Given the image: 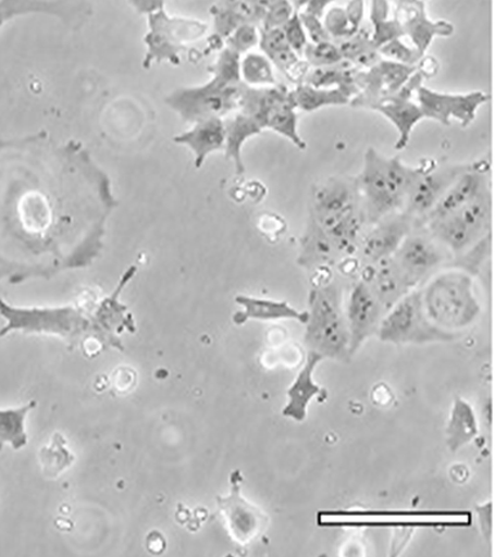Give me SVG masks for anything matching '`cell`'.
I'll return each mask as SVG.
<instances>
[{
	"label": "cell",
	"mask_w": 495,
	"mask_h": 557,
	"mask_svg": "<svg viewBox=\"0 0 495 557\" xmlns=\"http://www.w3.org/2000/svg\"><path fill=\"white\" fill-rule=\"evenodd\" d=\"M116 207L109 174L82 143L45 131L0 139V282L89 268Z\"/></svg>",
	"instance_id": "1"
},
{
	"label": "cell",
	"mask_w": 495,
	"mask_h": 557,
	"mask_svg": "<svg viewBox=\"0 0 495 557\" xmlns=\"http://www.w3.org/2000/svg\"><path fill=\"white\" fill-rule=\"evenodd\" d=\"M137 273L131 267L123 274L120 284L109 297L101 301L86 299L85 302L64 306V308H16L0 298V317L5 325L0 337L21 332L27 334H55L65 339L70 348L82 346L88 341H97L102 350L124 351L121 334L135 333V318L127 306L121 302V294Z\"/></svg>",
	"instance_id": "2"
},
{
	"label": "cell",
	"mask_w": 495,
	"mask_h": 557,
	"mask_svg": "<svg viewBox=\"0 0 495 557\" xmlns=\"http://www.w3.org/2000/svg\"><path fill=\"white\" fill-rule=\"evenodd\" d=\"M434 164V160H424L420 165L411 166L400 158H387L369 148L357 177L368 226L388 214L403 211L414 180Z\"/></svg>",
	"instance_id": "3"
},
{
	"label": "cell",
	"mask_w": 495,
	"mask_h": 557,
	"mask_svg": "<svg viewBox=\"0 0 495 557\" xmlns=\"http://www.w3.org/2000/svg\"><path fill=\"white\" fill-rule=\"evenodd\" d=\"M242 55L223 48L209 67L212 79L205 86L180 88L165 97V103L177 111L186 123L197 124L212 117L226 116L238 110L243 81Z\"/></svg>",
	"instance_id": "4"
},
{
	"label": "cell",
	"mask_w": 495,
	"mask_h": 557,
	"mask_svg": "<svg viewBox=\"0 0 495 557\" xmlns=\"http://www.w3.org/2000/svg\"><path fill=\"white\" fill-rule=\"evenodd\" d=\"M421 297L430 322L446 332L458 334L470 329L481 313L473 276L461 269H446L430 278L421 288Z\"/></svg>",
	"instance_id": "5"
},
{
	"label": "cell",
	"mask_w": 495,
	"mask_h": 557,
	"mask_svg": "<svg viewBox=\"0 0 495 557\" xmlns=\"http://www.w3.org/2000/svg\"><path fill=\"white\" fill-rule=\"evenodd\" d=\"M308 313L305 345L309 351H315L324 359H350V334L345 317L344 292L338 282H327L311 289Z\"/></svg>",
	"instance_id": "6"
},
{
	"label": "cell",
	"mask_w": 495,
	"mask_h": 557,
	"mask_svg": "<svg viewBox=\"0 0 495 557\" xmlns=\"http://www.w3.org/2000/svg\"><path fill=\"white\" fill-rule=\"evenodd\" d=\"M138 12L146 13L150 32L146 34L145 45L148 53L144 59V67L162 64L180 65V53L187 51L188 46L205 37L208 25L199 20L171 17L164 10V2H132Z\"/></svg>",
	"instance_id": "7"
},
{
	"label": "cell",
	"mask_w": 495,
	"mask_h": 557,
	"mask_svg": "<svg viewBox=\"0 0 495 557\" xmlns=\"http://www.w3.org/2000/svg\"><path fill=\"white\" fill-rule=\"evenodd\" d=\"M492 193L486 189L469 205L422 228L434 236L455 260L492 238Z\"/></svg>",
	"instance_id": "8"
},
{
	"label": "cell",
	"mask_w": 495,
	"mask_h": 557,
	"mask_svg": "<svg viewBox=\"0 0 495 557\" xmlns=\"http://www.w3.org/2000/svg\"><path fill=\"white\" fill-rule=\"evenodd\" d=\"M239 113L255 121L262 131L276 132L296 146L299 150L308 148L299 135L298 110L292 99V90L287 86L253 88L243 85Z\"/></svg>",
	"instance_id": "9"
},
{
	"label": "cell",
	"mask_w": 495,
	"mask_h": 557,
	"mask_svg": "<svg viewBox=\"0 0 495 557\" xmlns=\"http://www.w3.org/2000/svg\"><path fill=\"white\" fill-rule=\"evenodd\" d=\"M376 336L385 344L428 345L450 343L459 334L438 329L423 310L421 288H416L383 317Z\"/></svg>",
	"instance_id": "10"
},
{
	"label": "cell",
	"mask_w": 495,
	"mask_h": 557,
	"mask_svg": "<svg viewBox=\"0 0 495 557\" xmlns=\"http://www.w3.org/2000/svg\"><path fill=\"white\" fill-rule=\"evenodd\" d=\"M362 212L357 177H331L313 187L310 219L331 232L334 227Z\"/></svg>",
	"instance_id": "11"
},
{
	"label": "cell",
	"mask_w": 495,
	"mask_h": 557,
	"mask_svg": "<svg viewBox=\"0 0 495 557\" xmlns=\"http://www.w3.org/2000/svg\"><path fill=\"white\" fill-rule=\"evenodd\" d=\"M393 259L410 284L418 288L436 269L449 262L451 256L426 230L414 227Z\"/></svg>",
	"instance_id": "12"
},
{
	"label": "cell",
	"mask_w": 495,
	"mask_h": 557,
	"mask_svg": "<svg viewBox=\"0 0 495 557\" xmlns=\"http://www.w3.org/2000/svg\"><path fill=\"white\" fill-rule=\"evenodd\" d=\"M417 103L424 120H432L443 125L457 121L463 128L477 120L478 111L490 101V95L483 90L469 94H446L421 86L417 89Z\"/></svg>",
	"instance_id": "13"
},
{
	"label": "cell",
	"mask_w": 495,
	"mask_h": 557,
	"mask_svg": "<svg viewBox=\"0 0 495 557\" xmlns=\"http://www.w3.org/2000/svg\"><path fill=\"white\" fill-rule=\"evenodd\" d=\"M469 166L470 164L441 166L435 163L414 180L403 208V212L414 220V226L426 218Z\"/></svg>",
	"instance_id": "14"
},
{
	"label": "cell",
	"mask_w": 495,
	"mask_h": 557,
	"mask_svg": "<svg viewBox=\"0 0 495 557\" xmlns=\"http://www.w3.org/2000/svg\"><path fill=\"white\" fill-rule=\"evenodd\" d=\"M416 72V67L396 64L382 59L368 70H359L357 75L358 96L350 101L352 108L368 109L372 103L388 99L399 92Z\"/></svg>",
	"instance_id": "15"
},
{
	"label": "cell",
	"mask_w": 495,
	"mask_h": 557,
	"mask_svg": "<svg viewBox=\"0 0 495 557\" xmlns=\"http://www.w3.org/2000/svg\"><path fill=\"white\" fill-rule=\"evenodd\" d=\"M242 476L236 471L232 476V490L227 497H219L218 504L225 518L230 535L242 545L260 537L268 525V518L260 508L242 496Z\"/></svg>",
	"instance_id": "16"
},
{
	"label": "cell",
	"mask_w": 495,
	"mask_h": 557,
	"mask_svg": "<svg viewBox=\"0 0 495 557\" xmlns=\"http://www.w3.org/2000/svg\"><path fill=\"white\" fill-rule=\"evenodd\" d=\"M413 228L414 220L403 211L376 221L362 235L358 250L361 262L372 264L389 259Z\"/></svg>",
	"instance_id": "17"
},
{
	"label": "cell",
	"mask_w": 495,
	"mask_h": 557,
	"mask_svg": "<svg viewBox=\"0 0 495 557\" xmlns=\"http://www.w3.org/2000/svg\"><path fill=\"white\" fill-rule=\"evenodd\" d=\"M385 313L386 310L364 282L359 281L354 285L345 306L351 355L357 352L367 339L376 336Z\"/></svg>",
	"instance_id": "18"
},
{
	"label": "cell",
	"mask_w": 495,
	"mask_h": 557,
	"mask_svg": "<svg viewBox=\"0 0 495 557\" xmlns=\"http://www.w3.org/2000/svg\"><path fill=\"white\" fill-rule=\"evenodd\" d=\"M394 7V18L399 24L404 37L410 40L421 55L426 54L435 38H449L455 34V26L448 21H432L428 15L426 3L420 0H403Z\"/></svg>",
	"instance_id": "19"
},
{
	"label": "cell",
	"mask_w": 495,
	"mask_h": 557,
	"mask_svg": "<svg viewBox=\"0 0 495 557\" xmlns=\"http://www.w3.org/2000/svg\"><path fill=\"white\" fill-rule=\"evenodd\" d=\"M486 189H490L487 184V165L485 163L470 164L461 176L456 180V183L450 186V189L445 193L444 197L438 201L434 209L414 227H422L432 222L441 221L457 209L469 205L470 201L479 197V195Z\"/></svg>",
	"instance_id": "20"
},
{
	"label": "cell",
	"mask_w": 495,
	"mask_h": 557,
	"mask_svg": "<svg viewBox=\"0 0 495 557\" xmlns=\"http://www.w3.org/2000/svg\"><path fill=\"white\" fill-rule=\"evenodd\" d=\"M92 13V5L86 2H20V0H3L0 2V29L12 20L29 15H50L64 21L76 29Z\"/></svg>",
	"instance_id": "21"
},
{
	"label": "cell",
	"mask_w": 495,
	"mask_h": 557,
	"mask_svg": "<svg viewBox=\"0 0 495 557\" xmlns=\"http://www.w3.org/2000/svg\"><path fill=\"white\" fill-rule=\"evenodd\" d=\"M361 281L371 288L386 312L409 292L416 289L403 274L401 269L397 267L393 257L372 264H364Z\"/></svg>",
	"instance_id": "22"
},
{
	"label": "cell",
	"mask_w": 495,
	"mask_h": 557,
	"mask_svg": "<svg viewBox=\"0 0 495 557\" xmlns=\"http://www.w3.org/2000/svg\"><path fill=\"white\" fill-rule=\"evenodd\" d=\"M269 2H220L211 7L214 33L209 39L211 48L220 47L243 25L262 23Z\"/></svg>",
	"instance_id": "23"
},
{
	"label": "cell",
	"mask_w": 495,
	"mask_h": 557,
	"mask_svg": "<svg viewBox=\"0 0 495 557\" xmlns=\"http://www.w3.org/2000/svg\"><path fill=\"white\" fill-rule=\"evenodd\" d=\"M323 360L322 355L315 351L308 352L301 371L298 372L296 380L288 388L287 404L282 410L285 418H290L299 423L304 422L308 418L312 399L322 398V395L326 394L325 389L313 380L315 369Z\"/></svg>",
	"instance_id": "24"
},
{
	"label": "cell",
	"mask_w": 495,
	"mask_h": 557,
	"mask_svg": "<svg viewBox=\"0 0 495 557\" xmlns=\"http://www.w3.org/2000/svg\"><path fill=\"white\" fill-rule=\"evenodd\" d=\"M235 302L242 306L233 320L235 324L243 325L249 320L258 322H277V320H296L301 324L308 323V311H299L287 301L276 299L258 298L252 296H238Z\"/></svg>",
	"instance_id": "25"
},
{
	"label": "cell",
	"mask_w": 495,
	"mask_h": 557,
	"mask_svg": "<svg viewBox=\"0 0 495 557\" xmlns=\"http://www.w3.org/2000/svg\"><path fill=\"white\" fill-rule=\"evenodd\" d=\"M368 109L379 111L380 114L395 125L397 134H399L395 144L396 150L407 148L416 125L424 120L417 102L397 94L388 97V99L372 103Z\"/></svg>",
	"instance_id": "26"
},
{
	"label": "cell",
	"mask_w": 495,
	"mask_h": 557,
	"mask_svg": "<svg viewBox=\"0 0 495 557\" xmlns=\"http://www.w3.org/2000/svg\"><path fill=\"white\" fill-rule=\"evenodd\" d=\"M173 141L190 148L195 156V166L200 169L212 152L225 150V121L221 117H212V120L197 123L190 131L174 137Z\"/></svg>",
	"instance_id": "27"
},
{
	"label": "cell",
	"mask_w": 495,
	"mask_h": 557,
	"mask_svg": "<svg viewBox=\"0 0 495 557\" xmlns=\"http://www.w3.org/2000/svg\"><path fill=\"white\" fill-rule=\"evenodd\" d=\"M342 260L333 242L315 221L309 219L308 227L301 240L298 263L308 270H322L333 267Z\"/></svg>",
	"instance_id": "28"
},
{
	"label": "cell",
	"mask_w": 495,
	"mask_h": 557,
	"mask_svg": "<svg viewBox=\"0 0 495 557\" xmlns=\"http://www.w3.org/2000/svg\"><path fill=\"white\" fill-rule=\"evenodd\" d=\"M446 444L451 453L463 448L479 434V424L475 410L471 404L462 398L453 403L448 424L445 429Z\"/></svg>",
	"instance_id": "29"
},
{
	"label": "cell",
	"mask_w": 495,
	"mask_h": 557,
	"mask_svg": "<svg viewBox=\"0 0 495 557\" xmlns=\"http://www.w3.org/2000/svg\"><path fill=\"white\" fill-rule=\"evenodd\" d=\"M225 131L226 159L234 162L235 172L240 176V174L246 172L242 158L243 146L246 145L249 138L261 135L263 131L260 128V125L250 120L249 116L239 113V111H236L232 120L225 121Z\"/></svg>",
	"instance_id": "30"
},
{
	"label": "cell",
	"mask_w": 495,
	"mask_h": 557,
	"mask_svg": "<svg viewBox=\"0 0 495 557\" xmlns=\"http://www.w3.org/2000/svg\"><path fill=\"white\" fill-rule=\"evenodd\" d=\"M342 60L359 70L373 67L382 60L379 48L373 45L371 30L361 29L350 38L338 41Z\"/></svg>",
	"instance_id": "31"
},
{
	"label": "cell",
	"mask_w": 495,
	"mask_h": 557,
	"mask_svg": "<svg viewBox=\"0 0 495 557\" xmlns=\"http://www.w3.org/2000/svg\"><path fill=\"white\" fill-rule=\"evenodd\" d=\"M292 99L298 111L313 113L327 107H344L350 103V97L338 88H317L309 85H299L292 89Z\"/></svg>",
	"instance_id": "32"
},
{
	"label": "cell",
	"mask_w": 495,
	"mask_h": 557,
	"mask_svg": "<svg viewBox=\"0 0 495 557\" xmlns=\"http://www.w3.org/2000/svg\"><path fill=\"white\" fill-rule=\"evenodd\" d=\"M37 407V401H30L24 407L0 409V449L9 444L15 450L23 449L27 444L25 421L27 414Z\"/></svg>",
	"instance_id": "33"
},
{
	"label": "cell",
	"mask_w": 495,
	"mask_h": 557,
	"mask_svg": "<svg viewBox=\"0 0 495 557\" xmlns=\"http://www.w3.org/2000/svg\"><path fill=\"white\" fill-rule=\"evenodd\" d=\"M392 15V3L385 0H375L371 3V38L373 45L380 48L389 44V41L404 38L399 24Z\"/></svg>",
	"instance_id": "34"
},
{
	"label": "cell",
	"mask_w": 495,
	"mask_h": 557,
	"mask_svg": "<svg viewBox=\"0 0 495 557\" xmlns=\"http://www.w3.org/2000/svg\"><path fill=\"white\" fill-rule=\"evenodd\" d=\"M240 75L244 85L253 88L279 85L274 65L263 53H247L240 61Z\"/></svg>",
	"instance_id": "35"
},
{
	"label": "cell",
	"mask_w": 495,
	"mask_h": 557,
	"mask_svg": "<svg viewBox=\"0 0 495 557\" xmlns=\"http://www.w3.org/2000/svg\"><path fill=\"white\" fill-rule=\"evenodd\" d=\"M277 70L287 76V79L296 86L304 85L310 72V65L301 55H298L290 47L284 48L269 59Z\"/></svg>",
	"instance_id": "36"
},
{
	"label": "cell",
	"mask_w": 495,
	"mask_h": 557,
	"mask_svg": "<svg viewBox=\"0 0 495 557\" xmlns=\"http://www.w3.org/2000/svg\"><path fill=\"white\" fill-rule=\"evenodd\" d=\"M323 24L334 44L350 38L351 35L360 30L351 24L345 7L333 5V3L324 13Z\"/></svg>",
	"instance_id": "37"
},
{
	"label": "cell",
	"mask_w": 495,
	"mask_h": 557,
	"mask_svg": "<svg viewBox=\"0 0 495 557\" xmlns=\"http://www.w3.org/2000/svg\"><path fill=\"white\" fill-rule=\"evenodd\" d=\"M302 59L308 62L310 67H326L339 64L342 55L339 48L334 41H324V44H309L305 48Z\"/></svg>",
	"instance_id": "38"
},
{
	"label": "cell",
	"mask_w": 495,
	"mask_h": 557,
	"mask_svg": "<svg viewBox=\"0 0 495 557\" xmlns=\"http://www.w3.org/2000/svg\"><path fill=\"white\" fill-rule=\"evenodd\" d=\"M382 59L396 62V64L416 67L423 58L413 46H409L403 38H397L380 48Z\"/></svg>",
	"instance_id": "39"
},
{
	"label": "cell",
	"mask_w": 495,
	"mask_h": 557,
	"mask_svg": "<svg viewBox=\"0 0 495 557\" xmlns=\"http://www.w3.org/2000/svg\"><path fill=\"white\" fill-rule=\"evenodd\" d=\"M295 3L287 2V0L269 2L260 30L282 29V27L288 23L290 17L295 15Z\"/></svg>",
	"instance_id": "40"
},
{
	"label": "cell",
	"mask_w": 495,
	"mask_h": 557,
	"mask_svg": "<svg viewBox=\"0 0 495 557\" xmlns=\"http://www.w3.org/2000/svg\"><path fill=\"white\" fill-rule=\"evenodd\" d=\"M260 44V30L255 25H243L225 40V47L238 54H246Z\"/></svg>",
	"instance_id": "41"
},
{
	"label": "cell",
	"mask_w": 495,
	"mask_h": 557,
	"mask_svg": "<svg viewBox=\"0 0 495 557\" xmlns=\"http://www.w3.org/2000/svg\"><path fill=\"white\" fill-rule=\"evenodd\" d=\"M282 30L284 33L285 40H287L292 50L302 58L305 48L308 47L310 41L308 35H306L297 9L295 15H293L288 23L282 27Z\"/></svg>",
	"instance_id": "42"
},
{
	"label": "cell",
	"mask_w": 495,
	"mask_h": 557,
	"mask_svg": "<svg viewBox=\"0 0 495 557\" xmlns=\"http://www.w3.org/2000/svg\"><path fill=\"white\" fill-rule=\"evenodd\" d=\"M295 4L310 44H324V41H332L330 35H327L325 30L323 18H320L315 15H312V13L305 11L302 9V3Z\"/></svg>",
	"instance_id": "43"
},
{
	"label": "cell",
	"mask_w": 495,
	"mask_h": 557,
	"mask_svg": "<svg viewBox=\"0 0 495 557\" xmlns=\"http://www.w3.org/2000/svg\"><path fill=\"white\" fill-rule=\"evenodd\" d=\"M478 515L481 529L486 539H492L493 534V505L492 503L485 504L478 508Z\"/></svg>",
	"instance_id": "44"
},
{
	"label": "cell",
	"mask_w": 495,
	"mask_h": 557,
	"mask_svg": "<svg viewBox=\"0 0 495 557\" xmlns=\"http://www.w3.org/2000/svg\"><path fill=\"white\" fill-rule=\"evenodd\" d=\"M416 72L420 73L423 79L434 78L438 72V62L435 58L424 54L420 62H418Z\"/></svg>",
	"instance_id": "45"
},
{
	"label": "cell",
	"mask_w": 495,
	"mask_h": 557,
	"mask_svg": "<svg viewBox=\"0 0 495 557\" xmlns=\"http://www.w3.org/2000/svg\"><path fill=\"white\" fill-rule=\"evenodd\" d=\"M345 10L348 18L351 21V24L357 27L358 30L361 29L362 18H364L366 3L361 2V0H357V2L347 3L345 5Z\"/></svg>",
	"instance_id": "46"
}]
</instances>
